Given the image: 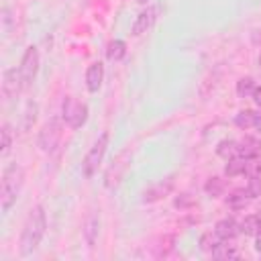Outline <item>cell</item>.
Segmentation results:
<instances>
[{
    "label": "cell",
    "instance_id": "6da1fadb",
    "mask_svg": "<svg viewBox=\"0 0 261 261\" xmlns=\"http://www.w3.org/2000/svg\"><path fill=\"white\" fill-rule=\"evenodd\" d=\"M45 228H47L45 208L41 204H37V206L31 208V212H29L24 224H22V232H20V255L27 257V255H31L39 247V243H41V239L45 234Z\"/></svg>",
    "mask_w": 261,
    "mask_h": 261
},
{
    "label": "cell",
    "instance_id": "7a4b0ae2",
    "mask_svg": "<svg viewBox=\"0 0 261 261\" xmlns=\"http://www.w3.org/2000/svg\"><path fill=\"white\" fill-rule=\"evenodd\" d=\"M22 184H24L22 167L16 163H10L2 171V181H0V210H2V214H6L16 204V198L22 190Z\"/></svg>",
    "mask_w": 261,
    "mask_h": 261
},
{
    "label": "cell",
    "instance_id": "3957f363",
    "mask_svg": "<svg viewBox=\"0 0 261 261\" xmlns=\"http://www.w3.org/2000/svg\"><path fill=\"white\" fill-rule=\"evenodd\" d=\"M61 118H63V122H65L69 128L77 130V128H82V126L86 124V120H88V106H86L84 102H80L77 98L67 96V98L63 100V104H61Z\"/></svg>",
    "mask_w": 261,
    "mask_h": 261
},
{
    "label": "cell",
    "instance_id": "277c9868",
    "mask_svg": "<svg viewBox=\"0 0 261 261\" xmlns=\"http://www.w3.org/2000/svg\"><path fill=\"white\" fill-rule=\"evenodd\" d=\"M108 141H110V135L104 130V133L96 139V143L90 147V151L86 153L84 163H82V171H84L86 177H92V175L98 171V167H100V163H102V159H104V153H106V149H108Z\"/></svg>",
    "mask_w": 261,
    "mask_h": 261
},
{
    "label": "cell",
    "instance_id": "5b68a950",
    "mask_svg": "<svg viewBox=\"0 0 261 261\" xmlns=\"http://www.w3.org/2000/svg\"><path fill=\"white\" fill-rule=\"evenodd\" d=\"M63 118H49L41 130H39V147L41 151L45 153H53L61 141V135H63V124H61Z\"/></svg>",
    "mask_w": 261,
    "mask_h": 261
},
{
    "label": "cell",
    "instance_id": "8992f818",
    "mask_svg": "<svg viewBox=\"0 0 261 261\" xmlns=\"http://www.w3.org/2000/svg\"><path fill=\"white\" fill-rule=\"evenodd\" d=\"M18 71H20V77H22V84L24 88H29L35 77H37V71H39V49L37 47H27L22 59H20V65H18Z\"/></svg>",
    "mask_w": 261,
    "mask_h": 261
},
{
    "label": "cell",
    "instance_id": "52a82bcc",
    "mask_svg": "<svg viewBox=\"0 0 261 261\" xmlns=\"http://www.w3.org/2000/svg\"><path fill=\"white\" fill-rule=\"evenodd\" d=\"M22 88H24V84H22L20 71L16 67H10L2 73V92L6 98H14Z\"/></svg>",
    "mask_w": 261,
    "mask_h": 261
},
{
    "label": "cell",
    "instance_id": "ba28073f",
    "mask_svg": "<svg viewBox=\"0 0 261 261\" xmlns=\"http://www.w3.org/2000/svg\"><path fill=\"white\" fill-rule=\"evenodd\" d=\"M155 14H157V8H155V6H147L145 10H141V12L137 14L133 27H130V35H133V37H141L143 33H147V31L151 29V24L155 22V18H157Z\"/></svg>",
    "mask_w": 261,
    "mask_h": 261
},
{
    "label": "cell",
    "instance_id": "9c48e42d",
    "mask_svg": "<svg viewBox=\"0 0 261 261\" xmlns=\"http://www.w3.org/2000/svg\"><path fill=\"white\" fill-rule=\"evenodd\" d=\"M126 155H128V151L120 153V155L112 161L110 169L106 171V186H108V188H114V186L122 179V175H124V171H126V167H128V163H126Z\"/></svg>",
    "mask_w": 261,
    "mask_h": 261
},
{
    "label": "cell",
    "instance_id": "30bf717a",
    "mask_svg": "<svg viewBox=\"0 0 261 261\" xmlns=\"http://www.w3.org/2000/svg\"><path fill=\"white\" fill-rule=\"evenodd\" d=\"M171 190H173V177H165V179L157 181L155 186H151L149 190L143 192V202H149V204L151 202H157V200L165 198Z\"/></svg>",
    "mask_w": 261,
    "mask_h": 261
},
{
    "label": "cell",
    "instance_id": "8fae6325",
    "mask_svg": "<svg viewBox=\"0 0 261 261\" xmlns=\"http://www.w3.org/2000/svg\"><path fill=\"white\" fill-rule=\"evenodd\" d=\"M104 80V63L102 61H94L88 69H86V88L88 92H98Z\"/></svg>",
    "mask_w": 261,
    "mask_h": 261
},
{
    "label": "cell",
    "instance_id": "7c38bea8",
    "mask_svg": "<svg viewBox=\"0 0 261 261\" xmlns=\"http://www.w3.org/2000/svg\"><path fill=\"white\" fill-rule=\"evenodd\" d=\"M239 155L245 159H255L261 155V141L257 137H243L239 141Z\"/></svg>",
    "mask_w": 261,
    "mask_h": 261
},
{
    "label": "cell",
    "instance_id": "4fadbf2b",
    "mask_svg": "<svg viewBox=\"0 0 261 261\" xmlns=\"http://www.w3.org/2000/svg\"><path fill=\"white\" fill-rule=\"evenodd\" d=\"M214 232H216V237L220 241H230V239H234L239 234V222L234 218H222V220L216 222Z\"/></svg>",
    "mask_w": 261,
    "mask_h": 261
},
{
    "label": "cell",
    "instance_id": "5bb4252c",
    "mask_svg": "<svg viewBox=\"0 0 261 261\" xmlns=\"http://www.w3.org/2000/svg\"><path fill=\"white\" fill-rule=\"evenodd\" d=\"M261 230V222H259V214H249L239 222V232L247 234V237H257V232Z\"/></svg>",
    "mask_w": 261,
    "mask_h": 261
},
{
    "label": "cell",
    "instance_id": "9a60e30c",
    "mask_svg": "<svg viewBox=\"0 0 261 261\" xmlns=\"http://www.w3.org/2000/svg\"><path fill=\"white\" fill-rule=\"evenodd\" d=\"M98 230H100V218H98V214H90L86 220V228H84V237L90 247H94V243L98 239Z\"/></svg>",
    "mask_w": 261,
    "mask_h": 261
},
{
    "label": "cell",
    "instance_id": "2e32d148",
    "mask_svg": "<svg viewBox=\"0 0 261 261\" xmlns=\"http://www.w3.org/2000/svg\"><path fill=\"white\" fill-rule=\"evenodd\" d=\"M124 55H126V43H124V41L114 39V41L108 43V47H106V57H108V61H120Z\"/></svg>",
    "mask_w": 261,
    "mask_h": 261
},
{
    "label": "cell",
    "instance_id": "e0dca14e",
    "mask_svg": "<svg viewBox=\"0 0 261 261\" xmlns=\"http://www.w3.org/2000/svg\"><path fill=\"white\" fill-rule=\"evenodd\" d=\"M216 155L224 157V159H232L239 155V143L232 141V139H222L218 145H216Z\"/></svg>",
    "mask_w": 261,
    "mask_h": 261
},
{
    "label": "cell",
    "instance_id": "ac0fdd59",
    "mask_svg": "<svg viewBox=\"0 0 261 261\" xmlns=\"http://www.w3.org/2000/svg\"><path fill=\"white\" fill-rule=\"evenodd\" d=\"M226 161H228V163H226V167H224V173H226L228 177H234V175H241V173L247 171L249 161H247L245 157H232V159H226Z\"/></svg>",
    "mask_w": 261,
    "mask_h": 261
},
{
    "label": "cell",
    "instance_id": "d6986e66",
    "mask_svg": "<svg viewBox=\"0 0 261 261\" xmlns=\"http://www.w3.org/2000/svg\"><path fill=\"white\" fill-rule=\"evenodd\" d=\"M255 118H257V114L253 112V110H241L237 116H234V124L239 126V128H243V130H247V128H251V126H255Z\"/></svg>",
    "mask_w": 261,
    "mask_h": 261
},
{
    "label": "cell",
    "instance_id": "ffe728a7",
    "mask_svg": "<svg viewBox=\"0 0 261 261\" xmlns=\"http://www.w3.org/2000/svg\"><path fill=\"white\" fill-rule=\"evenodd\" d=\"M255 80L253 77H241L239 82H237V96L239 98H249V96H253V92H255Z\"/></svg>",
    "mask_w": 261,
    "mask_h": 261
},
{
    "label": "cell",
    "instance_id": "44dd1931",
    "mask_svg": "<svg viewBox=\"0 0 261 261\" xmlns=\"http://www.w3.org/2000/svg\"><path fill=\"white\" fill-rule=\"evenodd\" d=\"M212 257H216V259H234L237 257V249L232 245H228L226 241H222L212 249Z\"/></svg>",
    "mask_w": 261,
    "mask_h": 261
},
{
    "label": "cell",
    "instance_id": "7402d4cb",
    "mask_svg": "<svg viewBox=\"0 0 261 261\" xmlns=\"http://www.w3.org/2000/svg\"><path fill=\"white\" fill-rule=\"evenodd\" d=\"M224 188H226V184H224L222 177H210V179L204 184V192H206L208 196H212V198L220 196V194L224 192Z\"/></svg>",
    "mask_w": 261,
    "mask_h": 261
},
{
    "label": "cell",
    "instance_id": "603a6c76",
    "mask_svg": "<svg viewBox=\"0 0 261 261\" xmlns=\"http://www.w3.org/2000/svg\"><path fill=\"white\" fill-rule=\"evenodd\" d=\"M247 200H249V196H247V190H237V192H232V194L228 196L226 204H228L232 210H241V208H245Z\"/></svg>",
    "mask_w": 261,
    "mask_h": 261
},
{
    "label": "cell",
    "instance_id": "cb8c5ba5",
    "mask_svg": "<svg viewBox=\"0 0 261 261\" xmlns=\"http://www.w3.org/2000/svg\"><path fill=\"white\" fill-rule=\"evenodd\" d=\"M10 145H12V133H10V126L4 124L2 130H0V155H2V157L8 155Z\"/></svg>",
    "mask_w": 261,
    "mask_h": 261
},
{
    "label": "cell",
    "instance_id": "d4e9b609",
    "mask_svg": "<svg viewBox=\"0 0 261 261\" xmlns=\"http://www.w3.org/2000/svg\"><path fill=\"white\" fill-rule=\"evenodd\" d=\"M247 196L249 198H259L261 196V175H251V179L247 181Z\"/></svg>",
    "mask_w": 261,
    "mask_h": 261
},
{
    "label": "cell",
    "instance_id": "484cf974",
    "mask_svg": "<svg viewBox=\"0 0 261 261\" xmlns=\"http://www.w3.org/2000/svg\"><path fill=\"white\" fill-rule=\"evenodd\" d=\"M218 245V237H216V232L212 234V232H204L202 237H200V247H202V251H210L212 253V249Z\"/></svg>",
    "mask_w": 261,
    "mask_h": 261
},
{
    "label": "cell",
    "instance_id": "4316f807",
    "mask_svg": "<svg viewBox=\"0 0 261 261\" xmlns=\"http://www.w3.org/2000/svg\"><path fill=\"white\" fill-rule=\"evenodd\" d=\"M35 118H37V104L29 102V106H27V120H24V128H31V124L35 122Z\"/></svg>",
    "mask_w": 261,
    "mask_h": 261
},
{
    "label": "cell",
    "instance_id": "83f0119b",
    "mask_svg": "<svg viewBox=\"0 0 261 261\" xmlns=\"http://www.w3.org/2000/svg\"><path fill=\"white\" fill-rule=\"evenodd\" d=\"M175 208H190L194 204V198L190 194H179V198H175Z\"/></svg>",
    "mask_w": 261,
    "mask_h": 261
},
{
    "label": "cell",
    "instance_id": "f1b7e54d",
    "mask_svg": "<svg viewBox=\"0 0 261 261\" xmlns=\"http://www.w3.org/2000/svg\"><path fill=\"white\" fill-rule=\"evenodd\" d=\"M253 100H255L257 106H261V86L255 88V92H253Z\"/></svg>",
    "mask_w": 261,
    "mask_h": 261
},
{
    "label": "cell",
    "instance_id": "f546056e",
    "mask_svg": "<svg viewBox=\"0 0 261 261\" xmlns=\"http://www.w3.org/2000/svg\"><path fill=\"white\" fill-rule=\"evenodd\" d=\"M255 249L261 253V230L257 232V239H255Z\"/></svg>",
    "mask_w": 261,
    "mask_h": 261
},
{
    "label": "cell",
    "instance_id": "4dcf8cb0",
    "mask_svg": "<svg viewBox=\"0 0 261 261\" xmlns=\"http://www.w3.org/2000/svg\"><path fill=\"white\" fill-rule=\"evenodd\" d=\"M255 128L261 133V114H257V118H255Z\"/></svg>",
    "mask_w": 261,
    "mask_h": 261
},
{
    "label": "cell",
    "instance_id": "1f68e13d",
    "mask_svg": "<svg viewBox=\"0 0 261 261\" xmlns=\"http://www.w3.org/2000/svg\"><path fill=\"white\" fill-rule=\"evenodd\" d=\"M137 2H139V4H147L149 0H137Z\"/></svg>",
    "mask_w": 261,
    "mask_h": 261
},
{
    "label": "cell",
    "instance_id": "d6a6232c",
    "mask_svg": "<svg viewBox=\"0 0 261 261\" xmlns=\"http://www.w3.org/2000/svg\"><path fill=\"white\" fill-rule=\"evenodd\" d=\"M259 65H261V53H259Z\"/></svg>",
    "mask_w": 261,
    "mask_h": 261
},
{
    "label": "cell",
    "instance_id": "836d02e7",
    "mask_svg": "<svg viewBox=\"0 0 261 261\" xmlns=\"http://www.w3.org/2000/svg\"><path fill=\"white\" fill-rule=\"evenodd\" d=\"M259 222H261V214H259Z\"/></svg>",
    "mask_w": 261,
    "mask_h": 261
}]
</instances>
